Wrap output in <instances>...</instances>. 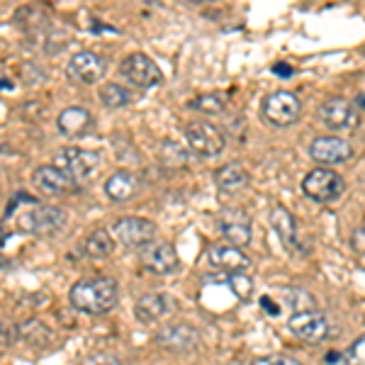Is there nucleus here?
Here are the masks:
<instances>
[{
	"instance_id": "obj_25",
	"label": "nucleus",
	"mask_w": 365,
	"mask_h": 365,
	"mask_svg": "<svg viewBox=\"0 0 365 365\" xmlns=\"http://www.w3.org/2000/svg\"><path fill=\"white\" fill-rule=\"evenodd\" d=\"M227 285L239 299H249L253 295V280L244 273V270H239V273H229Z\"/></svg>"
},
{
	"instance_id": "obj_24",
	"label": "nucleus",
	"mask_w": 365,
	"mask_h": 365,
	"mask_svg": "<svg viewBox=\"0 0 365 365\" xmlns=\"http://www.w3.org/2000/svg\"><path fill=\"white\" fill-rule=\"evenodd\" d=\"M100 100H103V105H108V108L120 110L132 103V93H129L125 86L105 83V86H100Z\"/></svg>"
},
{
	"instance_id": "obj_14",
	"label": "nucleus",
	"mask_w": 365,
	"mask_h": 365,
	"mask_svg": "<svg viewBox=\"0 0 365 365\" xmlns=\"http://www.w3.org/2000/svg\"><path fill=\"white\" fill-rule=\"evenodd\" d=\"M66 73L71 81H76V83L91 86L103 78L105 61L96 54V51H78V54H73L68 58Z\"/></svg>"
},
{
	"instance_id": "obj_21",
	"label": "nucleus",
	"mask_w": 365,
	"mask_h": 365,
	"mask_svg": "<svg viewBox=\"0 0 365 365\" xmlns=\"http://www.w3.org/2000/svg\"><path fill=\"white\" fill-rule=\"evenodd\" d=\"M91 122H93V117H91V113H88L86 108H66V110H61L58 117H56L58 132H61L63 137H68V139L86 134L88 129H91Z\"/></svg>"
},
{
	"instance_id": "obj_20",
	"label": "nucleus",
	"mask_w": 365,
	"mask_h": 365,
	"mask_svg": "<svg viewBox=\"0 0 365 365\" xmlns=\"http://www.w3.org/2000/svg\"><path fill=\"white\" fill-rule=\"evenodd\" d=\"M139 192V178L132 170H115L108 180H105V195L113 202H127Z\"/></svg>"
},
{
	"instance_id": "obj_7",
	"label": "nucleus",
	"mask_w": 365,
	"mask_h": 365,
	"mask_svg": "<svg viewBox=\"0 0 365 365\" xmlns=\"http://www.w3.org/2000/svg\"><path fill=\"white\" fill-rule=\"evenodd\" d=\"M156 232V225L146 217H122L113 227L117 244H122L125 249H144L149 241H154Z\"/></svg>"
},
{
	"instance_id": "obj_22",
	"label": "nucleus",
	"mask_w": 365,
	"mask_h": 365,
	"mask_svg": "<svg viewBox=\"0 0 365 365\" xmlns=\"http://www.w3.org/2000/svg\"><path fill=\"white\" fill-rule=\"evenodd\" d=\"M215 182H217V187L225 190V192L241 190V187L249 185V170L241 166L239 161L225 163L222 168L215 170Z\"/></svg>"
},
{
	"instance_id": "obj_18",
	"label": "nucleus",
	"mask_w": 365,
	"mask_h": 365,
	"mask_svg": "<svg viewBox=\"0 0 365 365\" xmlns=\"http://www.w3.org/2000/svg\"><path fill=\"white\" fill-rule=\"evenodd\" d=\"M156 341L168 351L190 353V351L197 349L200 331L197 329H192L190 324H170V327H166L163 331H158Z\"/></svg>"
},
{
	"instance_id": "obj_2",
	"label": "nucleus",
	"mask_w": 365,
	"mask_h": 365,
	"mask_svg": "<svg viewBox=\"0 0 365 365\" xmlns=\"http://www.w3.org/2000/svg\"><path fill=\"white\" fill-rule=\"evenodd\" d=\"M68 227V215L56 205L32 202L27 212L20 215V229L34 237H56Z\"/></svg>"
},
{
	"instance_id": "obj_6",
	"label": "nucleus",
	"mask_w": 365,
	"mask_h": 365,
	"mask_svg": "<svg viewBox=\"0 0 365 365\" xmlns=\"http://www.w3.org/2000/svg\"><path fill=\"white\" fill-rule=\"evenodd\" d=\"M185 141H187V149L195 151L202 158L220 156L227 146L225 134L215 125H207V122H190L185 127Z\"/></svg>"
},
{
	"instance_id": "obj_11",
	"label": "nucleus",
	"mask_w": 365,
	"mask_h": 365,
	"mask_svg": "<svg viewBox=\"0 0 365 365\" xmlns=\"http://www.w3.org/2000/svg\"><path fill=\"white\" fill-rule=\"evenodd\" d=\"M120 73L137 88H154L156 83H161V68L154 63V58L139 54V51L129 54L125 61H122Z\"/></svg>"
},
{
	"instance_id": "obj_17",
	"label": "nucleus",
	"mask_w": 365,
	"mask_h": 365,
	"mask_svg": "<svg viewBox=\"0 0 365 365\" xmlns=\"http://www.w3.org/2000/svg\"><path fill=\"white\" fill-rule=\"evenodd\" d=\"M270 225H273L275 234H278V239L282 241V246H285L290 253H304V246L302 241H299V232H297V222L295 217L290 215V210L282 207V205H275L273 210H270Z\"/></svg>"
},
{
	"instance_id": "obj_10",
	"label": "nucleus",
	"mask_w": 365,
	"mask_h": 365,
	"mask_svg": "<svg viewBox=\"0 0 365 365\" xmlns=\"http://www.w3.org/2000/svg\"><path fill=\"white\" fill-rule=\"evenodd\" d=\"M287 329L295 334L297 339L307 341V344H322L329 336V319L317 309L295 312L287 319Z\"/></svg>"
},
{
	"instance_id": "obj_16",
	"label": "nucleus",
	"mask_w": 365,
	"mask_h": 365,
	"mask_svg": "<svg viewBox=\"0 0 365 365\" xmlns=\"http://www.w3.org/2000/svg\"><path fill=\"white\" fill-rule=\"evenodd\" d=\"M309 156L322 166H334V163H344L353 156V149L346 139L341 137H319L312 141Z\"/></svg>"
},
{
	"instance_id": "obj_27",
	"label": "nucleus",
	"mask_w": 365,
	"mask_h": 365,
	"mask_svg": "<svg viewBox=\"0 0 365 365\" xmlns=\"http://www.w3.org/2000/svg\"><path fill=\"white\" fill-rule=\"evenodd\" d=\"M251 365H302V363L292 356H285V353H270V356L253 358Z\"/></svg>"
},
{
	"instance_id": "obj_13",
	"label": "nucleus",
	"mask_w": 365,
	"mask_h": 365,
	"mask_svg": "<svg viewBox=\"0 0 365 365\" xmlns=\"http://www.w3.org/2000/svg\"><path fill=\"white\" fill-rule=\"evenodd\" d=\"M32 185L37 187V190L42 192V195H46V197H61V195H66V192L73 190L76 182L71 180L61 168L51 163V166L34 168Z\"/></svg>"
},
{
	"instance_id": "obj_4",
	"label": "nucleus",
	"mask_w": 365,
	"mask_h": 365,
	"mask_svg": "<svg viewBox=\"0 0 365 365\" xmlns=\"http://www.w3.org/2000/svg\"><path fill=\"white\" fill-rule=\"evenodd\" d=\"M54 166L61 168L76 185H81V182H86L88 178H93V173L98 170L100 154L98 151L78 149V146H66V149H61L56 154Z\"/></svg>"
},
{
	"instance_id": "obj_30",
	"label": "nucleus",
	"mask_w": 365,
	"mask_h": 365,
	"mask_svg": "<svg viewBox=\"0 0 365 365\" xmlns=\"http://www.w3.org/2000/svg\"><path fill=\"white\" fill-rule=\"evenodd\" d=\"M351 249L356 251L361 258H365V225L353 229V234H351Z\"/></svg>"
},
{
	"instance_id": "obj_23",
	"label": "nucleus",
	"mask_w": 365,
	"mask_h": 365,
	"mask_svg": "<svg viewBox=\"0 0 365 365\" xmlns=\"http://www.w3.org/2000/svg\"><path fill=\"white\" fill-rule=\"evenodd\" d=\"M115 244H117L115 234H110L108 229H96L93 234H88L83 251H86V256H91V258H108V256H113Z\"/></svg>"
},
{
	"instance_id": "obj_15",
	"label": "nucleus",
	"mask_w": 365,
	"mask_h": 365,
	"mask_svg": "<svg viewBox=\"0 0 365 365\" xmlns=\"http://www.w3.org/2000/svg\"><path fill=\"white\" fill-rule=\"evenodd\" d=\"M173 312H175V302L166 292H146L134 304V317L141 324H156L166 319L168 314H173Z\"/></svg>"
},
{
	"instance_id": "obj_29",
	"label": "nucleus",
	"mask_w": 365,
	"mask_h": 365,
	"mask_svg": "<svg viewBox=\"0 0 365 365\" xmlns=\"http://www.w3.org/2000/svg\"><path fill=\"white\" fill-rule=\"evenodd\" d=\"M197 110H202V113H212V115H220L222 113V100L215 98V96H207V98H200L195 103Z\"/></svg>"
},
{
	"instance_id": "obj_9",
	"label": "nucleus",
	"mask_w": 365,
	"mask_h": 365,
	"mask_svg": "<svg viewBox=\"0 0 365 365\" xmlns=\"http://www.w3.org/2000/svg\"><path fill=\"white\" fill-rule=\"evenodd\" d=\"M319 117L324 127H329L331 132H353L361 125V117H358V108L351 105L344 98H331L322 105Z\"/></svg>"
},
{
	"instance_id": "obj_8",
	"label": "nucleus",
	"mask_w": 365,
	"mask_h": 365,
	"mask_svg": "<svg viewBox=\"0 0 365 365\" xmlns=\"http://www.w3.org/2000/svg\"><path fill=\"white\" fill-rule=\"evenodd\" d=\"M141 266L154 275H170L180 266L178 251L170 241H149L141 249Z\"/></svg>"
},
{
	"instance_id": "obj_31",
	"label": "nucleus",
	"mask_w": 365,
	"mask_h": 365,
	"mask_svg": "<svg viewBox=\"0 0 365 365\" xmlns=\"http://www.w3.org/2000/svg\"><path fill=\"white\" fill-rule=\"evenodd\" d=\"M356 108H358V110H363V113H365V96H358V98H356Z\"/></svg>"
},
{
	"instance_id": "obj_28",
	"label": "nucleus",
	"mask_w": 365,
	"mask_h": 365,
	"mask_svg": "<svg viewBox=\"0 0 365 365\" xmlns=\"http://www.w3.org/2000/svg\"><path fill=\"white\" fill-rule=\"evenodd\" d=\"M78 365H122V361L113 353H91Z\"/></svg>"
},
{
	"instance_id": "obj_1",
	"label": "nucleus",
	"mask_w": 365,
	"mask_h": 365,
	"mask_svg": "<svg viewBox=\"0 0 365 365\" xmlns=\"http://www.w3.org/2000/svg\"><path fill=\"white\" fill-rule=\"evenodd\" d=\"M68 302L83 314H108L117 304V282L105 275L76 280L68 290Z\"/></svg>"
},
{
	"instance_id": "obj_26",
	"label": "nucleus",
	"mask_w": 365,
	"mask_h": 365,
	"mask_svg": "<svg viewBox=\"0 0 365 365\" xmlns=\"http://www.w3.org/2000/svg\"><path fill=\"white\" fill-rule=\"evenodd\" d=\"M341 358H344L346 365H365V334H361V336L353 341Z\"/></svg>"
},
{
	"instance_id": "obj_12",
	"label": "nucleus",
	"mask_w": 365,
	"mask_h": 365,
	"mask_svg": "<svg viewBox=\"0 0 365 365\" xmlns=\"http://www.w3.org/2000/svg\"><path fill=\"white\" fill-rule=\"evenodd\" d=\"M207 261L212 268L225 270V273H239V270L251 268V258L239 246L229 244V241H215V244H210Z\"/></svg>"
},
{
	"instance_id": "obj_32",
	"label": "nucleus",
	"mask_w": 365,
	"mask_h": 365,
	"mask_svg": "<svg viewBox=\"0 0 365 365\" xmlns=\"http://www.w3.org/2000/svg\"><path fill=\"white\" fill-rule=\"evenodd\" d=\"M187 3H192V5H202V3H215V0H187Z\"/></svg>"
},
{
	"instance_id": "obj_19",
	"label": "nucleus",
	"mask_w": 365,
	"mask_h": 365,
	"mask_svg": "<svg viewBox=\"0 0 365 365\" xmlns=\"http://www.w3.org/2000/svg\"><path fill=\"white\" fill-rule=\"evenodd\" d=\"M220 232H222V237H225V241L239 246V249L249 246L251 244V220H249V215H244L241 210L225 212V215H222V222H220Z\"/></svg>"
},
{
	"instance_id": "obj_5",
	"label": "nucleus",
	"mask_w": 365,
	"mask_h": 365,
	"mask_svg": "<svg viewBox=\"0 0 365 365\" xmlns=\"http://www.w3.org/2000/svg\"><path fill=\"white\" fill-rule=\"evenodd\" d=\"M299 113H302V105L299 98L290 91H275L263 100L261 115L268 125L273 127H290L292 122H297Z\"/></svg>"
},
{
	"instance_id": "obj_3",
	"label": "nucleus",
	"mask_w": 365,
	"mask_h": 365,
	"mask_svg": "<svg viewBox=\"0 0 365 365\" xmlns=\"http://www.w3.org/2000/svg\"><path fill=\"white\" fill-rule=\"evenodd\" d=\"M344 190H346L344 178L329 166L312 168L302 180V192L319 205H334L336 200H341Z\"/></svg>"
}]
</instances>
